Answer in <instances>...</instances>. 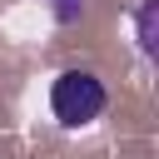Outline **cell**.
<instances>
[{
	"mask_svg": "<svg viewBox=\"0 0 159 159\" xmlns=\"http://www.w3.org/2000/svg\"><path fill=\"white\" fill-rule=\"evenodd\" d=\"M104 109H109V84L94 70L70 65L50 80V114L60 129H89L94 119H104Z\"/></svg>",
	"mask_w": 159,
	"mask_h": 159,
	"instance_id": "cell-1",
	"label": "cell"
},
{
	"mask_svg": "<svg viewBox=\"0 0 159 159\" xmlns=\"http://www.w3.org/2000/svg\"><path fill=\"white\" fill-rule=\"evenodd\" d=\"M129 25H134V50L144 60H154V50H159V0H139Z\"/></svg>",
	"mask_w": 159,
	"mask_h": 159,
	"instance_id": "cell-2",
	"label": "cell"
},
{
	"mask_svg": "<svg viewBox=\"0 0 159 159\" xmlns=\"http://www.w3.org/2000/svg\"><path fill=\"white\" fill-rule=\"evenodd\" d=\"M45 5H50V20H55L60 30L80 25V20H84V10H89V0H45Z\"/></svg>",
	"mask_w": 159,
	"mask_h": 159,
	"instance_id": "cell-3",
	"label": "cell"
}]
</instances>
